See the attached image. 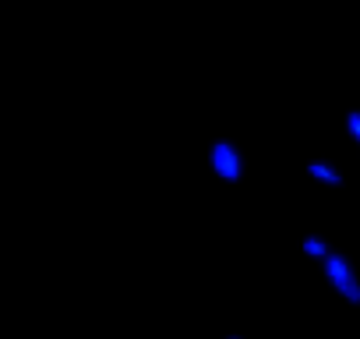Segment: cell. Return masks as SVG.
Wrapping results in <instances>:
<instances>
[{
  "mask_svg": "<svg viewBox=\"0 0 360 339\" xmlns=\"http://www.w3.org/2000/svg\"><path fill=\"white\" fill-rule=\"evenodd\" d=\"M304 177L325 191H342L346 188V174H342V166L328 155H311L304 159Z\"/></svg>",
  "mask_w": 360,
  "mask_h": 339,
  "instance_id": "3",
  "label": "cell"
},
{
  "mask_svg": "<svg viewBox=\"0 0 360 339\" xmlns=\"http://www.w3.org/2000/svg\"><path fill=\"white\" fill-rule=\"evenodd\" d=\"M223 339H244V335H240V332H230V335H223Z\"/></svg>",
  "mask_w": 360,
  "mask_h": 339,
  "instance_id": "6",
  "label": "cell"
},
{
  "mask_svg": "<svg viewBox=\"0 0 360 339\" xmlns=\"http://www.w3.org/2000/svg\"><path fill=\"white\" fill-rule=\"evenodd\" d=\"M297 248H300V255H304L307 262L321 265V262L328 258V251H332L335 244H332V241H328V237H325L321 230H311V234H304V237H300V244H297Z\"/></svg>",
  "mask_w": 360,
  "mask_h": 339,
  "instance_id": "4",
  "label": "cell"
},
{
  "mask_svg": "<svg viewBox=\"0 0 360 339\" xmlns=\"http://www.w3.org/2000/svg\"><path fill=\"white\" fill-rule=\"evenodd\" d=\"M342 134H346V141L353 145V152L360 155V106H349V110L342 113Z\"/></svg>",
  "mask_w": 360,
  "mask_h": 339,
  "instance_id": "5",
  "label": "cell"
},
{
  "mask_svg": "<svg viewBox=\"0 0 360 339\" xmlns=\"http://www.w3.org/2000/svg\"><path fill=\"white\" fill-rule=\"evenodd\" d=\"M205 162H209V170H212V177H216L219 184H226V188H237V184L244 181V174H248L244 145H240L237 138H226V134H219V138L209 141Z\"/></svg>",
  "mask_w": 360,
  "mask_h": 339,
  "instance_id": "1",
  "label": "cell"
},
{
  "mask_svg": "<svg viewBox=\"0 0 360 339\" xmlns=\"http://www.w3.org/2000/svg\"><path fill=\"white\" fill-rule=\"evenodd\" d=\"M318 269H321V279L328 283V290H332L342 304L360 307V272H356V265H353V258H349L346 251L332 248L328 258H325Z\"/></svg>",
  "mask_w": 360,
  "mask_h": 339,
  "instance_id": "2",
  "label": "cell"
}]
</instances>
